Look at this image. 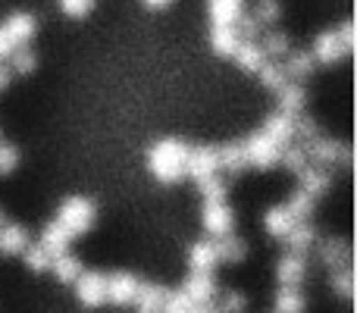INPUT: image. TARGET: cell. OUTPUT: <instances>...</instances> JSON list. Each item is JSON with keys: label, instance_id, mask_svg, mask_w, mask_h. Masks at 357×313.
<instances>
[{"label": "cell", "instance_id": "cell-1", "mask_svg": "<svg viewBox=\"0 0 357 313\" xmlns=\"http://www.w3.org/2000/svg\"><path fill=\"white\" fill-rule=\"evenodd\" d=\"M185 160H188V144L182 138H160V142H154L148 148V169L163 185L182 182Z\"/></svg>", "mask_w": 357, "mask_h": 313}, {"label": "cell", "instance_id": "cell-2", "mask_svg": "<svg viewBox=\"0 0 357 313\" xmlns=\"http://www.w3.org/2000/svg\"><path fill=\"white\" fill-rule=\"evenodd\" d=\"M94 220H98V207H94L88 197H66V201L60 204V210H56L54 222L66 229L69 238H75V235L91 232Z\"/></svg>", "mask_w": 357, "mask_h": 313}, {"label": "cell", "instance_id": "cell-3", "mask_svg": "<svg viewBox=\"0 0 357 313\" xmlns=\"http://www.w3.org/2000/svg\"><path fill=\"white\" fill-rule=\"evenodd\" d=\"M304 154H307V163L320 166V169H329L335 163H342V166L351 163V148L345 142H335V138H326V135L304 144Z\"/></svg>", "mask_w": 357, "mask_h": 313}, {"label": "cell", "instance_id": "cell-4", "mask_svg": "<svg viewBox=\"0 0 357 313\" xmlns=\"http://www.w3.org/2000/svg\"><path fill=\"white\" fill-rule=\"evenodd\" d=\"M241 151H245L248 169H273V166H279V154H282V148L273 144L264 132H251V135L241 142Z\"/></svg>", "mask_w": 357, "mask_h": 313}, {"label": "cell", "instance_id": "cell-5", "mask_svg": "<svg viewBox=\"0 0 357 313\" xmlns=\"http://www.w3.org/2000/svg\"><path fill=\"white\" fill-rule=\"evenodd\" d=\"M73 289H75V301H79L82 307L94 310V307H104V304H107V276H104V273L85 270L73 282Z\"/></svg>", "mask_w": 357, "mask_h": 313}, {"label": "cell", "instance_id": "cell-6", "mask_svg": "<svg viewBox=\"0 0 357 313\" xmlns=\"http://www.w3.org/2000/svg\"><path fill=\"white\" fill-rule=\"evenodd\" d=\"M185 176L195 178L197 185L207 182L210 176H220V160H216V148H210V144H197V148H188V160H185Z\"/></svg>", "mask_w": 357, "mask_h": 313}, {"label": "cell", "instance_id": "cell-7", "mask_svg": "<svg viewBox=\"0 0 357 313\" xmlns=\"http://www.w3.org/2000/svg\"><path fill=\"white\" fill-rule=\"evenodd\" d=\"M201 226H204V232H207V238H222V235H232V229H235L232 207H229V204H204Z\"/></svg>", "mask_w": 357, "mask_h": 313}, {"label": "cell", "instance_id": "cell-8", "mask_svg": "<svg viewBox=\"0 0 357 313\" xmlns=\"http://www.w3.org/2000/svg\"><path fill=\"white\" fill-rule=\"evenodd\" d=\"M182 291L195 307H204V304H213L216 295H220V285H216L213 273H191L182 282Z\"/></svg>", "mask_w": 357, "mask_h": 313}, {"label": "cell", "instance_id": "cell-9", "mask_svg": "<svg viewBox=\"0 0 357 313\" xmlns=\"http://www.w3.org/2000/svg\"><path fill=\"white\" fill-rule=\"evenodd\" d=\"M307 54L314 56V63H323V66H335L339 60H345V56H348V50H345V44L339 41L335 29H329V31H320V35L314 38V47H310Z\"/></svg>", "mask_w": 357, "mask_h": 313}, {"label": "cell", "instance_id": "cell-10", "mask_svg": "<svg viewBox=\"0 0 357 313\" xmlns=\"http://www.w3.org/2000/svg\"><path fill=\"white\" fill-rule=\"evenodd\" d=\"M0 29L6 31V38H10L13 47H29V41L35 38L38 25H35V16H31V13L16 10V13H10V16L3 19V25H0Z\"/></svg>", "mask_w": 357, "mask_h": 313}, {"label": "cell", "instance_id": "cell-11", "mask_svg": "<svg viewBox=\"0 0 357 313\" xmlns=\"http://www.w3.org/2000/svg\"><path fill=\"white\" fill-rule=\"evenodd\" d=\"M135 291H138V276H132V273L119 270L107 276V301L116 304V307H129L135 301Z\"/></svg>", "mask_w": 357, "mask_h": 313}, {"label": "cell", "instance_id": "cell-12", "mask_svg": "<svg viewBox=\"0 0 357 313\" xmlns=\"http://www.w3.org/2000/svg\"><path fill=\"white\" fill-rule=\"evenodd\" d=\"M276 279H279V285H298L301 289V282L307 279V257L285 251L276 260Z\"/></svg>", "mask_w": 357, "mask_h": 313}, {"label": "cell", "instance_id": "cell-13", "mask_svg": "<svg viewBox=\"0 0 357 313\" xmlns=\"http://www.w3.org/2000/svg\"><path fill=\"white\" fill-rule=\"evenodd\" d=\"M29 245H31V235L25 226H19V222H3V226H0V254H6V257H22Z\"/></svg>", "mask_w": 357, "mask_h": 313}, {"label": "cell", "instance_id": "cell-14", "mask_svg": "<svg viewBox=\"0 0 357 313\" xmlns=\"http://www.w3.org/2000/svg\"><path fill=\"white\" fill-rule=\"evenodd\" d=\"M317 254H320L323 266H329V273L333 270H342V266H348V260H351V251H348V241L345 238H323L317 241Z\"/></svg>", "mask_w": 357, "mask_h": 313}, {"label": "cell", "instance_id": "cell-15", "mask_svg": "<svg viewBox=\"0 0 357 313\" xmlns=\"http://www.w3.org/2000/svg\"><path fill=\"white\" fill-rule=\"evenodd\" d=\"M276 104H279V113L295 119V116H301L304 107H307V91H304V85L285 82V85L276 91Z\"/></svg>", "mask_w": 357, "mask_h": 313}, {"label": "cell", "instance_id": "cell-16", "mask_svg": "<svg viewBox=\"0 0 357 313\" xmlns=\"http://www.w3.org/2000/svg\"><path fill=\"white\" fill-rule=\"evenodd\" d=\"M260 132H264L273 144L285 148V144L295 142V119L276 110V113H270V116H266V123H264V129H260Z\"/></svg>", "mask_w": 357, "mask_h": 313}, {"label": "cell", "instance_id": "cell-17", "mask_svg": "<svg viewBox=\"0 0 357 313\" xmlns=\"http://www.w3.org/2000/svg\"><path fill=\"white\" fill-rule=\"evenodd\" d=\"M314 56L307 50H289V56L282 60V69H285V79L295 82V85H304V82L314 75Z\"/></svg>", "mask_w": 357, "mask_h": 313}, {"label": "cell", "instance_id": "cell-18", "mask_svg": "<svg viewBox=\"0 0 357 313\" xmlns=\"http://www.w3.org/2000/svg\"><path fill=\"white\" fill-rule=\"evenodd\" d=\"M298 182H301V191L304 194H310L317 201V197H323L329 188H333V176H329L326 169H320V166L307 163L301 172H298Z\"/></svg>", "mask_w": 357, "mask_h": 313}, {"label": "cell", "instance_id": "cell-19", "mask_svg": "<svg viewBox=\"0 0 357 313\" xmlns=\"http://www.w3.org/2000/svg\"><path fill=\"white\" fill-rule=\"evenodd\" d=\"M317 226L314 222H295L291 226V232L285 235V245H289V254H301V257H307V251H314L317 247Z\"/></svg>", "mask_w": 357, "mask_h": 313}, {"label": "cell", "instance_id": "cell-20", "mask_svg": "<svg viewBox=\"0 0 357 313\" xmlns=\"http://www.w3.org/2000/svg\"><path fill=\"white\" fill-rule=\"evenodd\" d=\"M167 291L169 289H163V285H157V282H138L132 307H135L138 313H160L163 301H167Z\"/></svg>", "mask_w": 357, "mask_h": 313}, {"label": "cell", "instance_id": "cell-21", "mask_svg": "<svg viewBox=\"0 0 357 313\" xmlns=\"http://www.w3.org/2000/svg\"><path fill=\"white\" fill-rule=\"evenodd\" d=\"M38 245L47 251V257H60V254H69V245H73V238H69V232L63 226H56L54 220L47 222V226L41 229V238H38Z\"/></svg>", "mask_w": 357, "mask_h": 313}, {"label": "cell", "instance_id": "cell-22", "mask_svg": "<svg viewBox=\"0 0 357 313\" xmlns=\"http://www.w3.org/2000/svg\"><path fill=\"white\" fill-rule=\"evenodd\" d=\"M213 241V251L220 264H241L248 257V241L238 238V235H222V238H210Z\"/></svg>", "mask_w": 357, "mask_h": 313}, {"label": "cell", "instance_id": "cell-23", "mask_svg": "<svg viewBox=\"0 0 357 313\" xmlns=\"http://www.w3.org/2000/svg\"><path fill=\"white\" fill-rule=\"evenodd\" d=\"M210 25H235L245 13V0H207Z\"/></svg>", "mask_w": 357, "mask_h": 313}, {"label": "cell", "instance_id": "cell-24", "mask_svg": "<svg viewBox=\"0 0 357 313\" xmlns=\"http://www.w3.org/2000/svg\"><path fill=\"white\" fill-rule=\"evenodd\" d=\"M216 264H220V260H216L213 241L210 238H201L188 247V270L191 273H213Z\"/></svg>", "mask_w": 357, "mask_h": 313}, {"label": "cell", "instance_id": "cell-25", "mask_svg": "<svg viewBox=\"0 0 357 313\" xmlns=\"http://www.w3.org/2000/svg\"><path fill=\"white\" fill-rule=\"evenodd\" d=\"M307 298L298 285H279L276 298H273V313H304Z\"/></svg>", "mask_w": 357, "mask_h": 313}, {"label": "cell", "instance_id": "cell-26", "mask_svg": "<svg viewBox=\"0 0 357 313\" xmlns=\"http://www.w3.org/2000/svg\"><path fill=\"white\" fill-rule=\"evenodd\" d=\"M216 160H220V172H229L232 178L248 169L241 142H229V144H222V148H216Z\"/></svg>", "mask_w": 357, "mask_h": 313}, {"label": "cell", "instance_id": "cell-27", "mask_svg": "<svg viewBox=\"0 0 357 313\" xmlns=\"http://www.w3.org/2000/svg\"><path fill=\"white\" fill-rule=\"evenodd\" d=\"M232 60H235V66L245 69V72H257L266 63V56H264V50H260V41H238Z\"/></svg>", "mask_w": 357, "mask_h": 313}, {"label": "cell", "instance_id": "cell-28", "mask_svg": "<svg viewBox=\"0 0 357 313\" xmlns=\"http://www.w3.org/2000/svg\"><path fill=\"white\" fill-rule=\"evenodd\" d=\"M210 47L216 56H232L238 47V31L235 25H210Z\"/></svg>", "mask_w": 357, "mask_h": 313}, {"label": "cell", "instance_id": "cell-29", "mask_svg": "<svg viewBox=\"0 0 357 313\" xmlns=\"http://www.w3.org/2000/svg\"><path fill=\"white\" fill-rule=\"evenodd\" d=\"M291 226H295V220H291V213L285 210V204H276V207H270L264 213V229L273 238H285V235L291 232Z\"/></svg>", "mask_w": 357, "mask_h": 313}, {"label": "cell", "instance_id": "cell-30", "mask_svg": "<svg viewBox=\"0 0 357 313\" xmlns=\"http://www.w3.org/2000/svg\"><path fill=\"white\" fill-rule=\"evenodd\" d=\"M50 273L56 276V282L63 285H73L75 279L85 273V266H82V260L75 257V254H60V257L50 260Z\"/></svg>", "mask_w": 357, "mask_h": 313}, {"label": "cell", "instance_id": "cell-31", "mask_svg": "<svg viewBox=\"0 0 357 313\" xmlns=\"http://www.w3.org/2000/svg\"><path fill=\"white\" fill-rule=\"evenodd\" d=\"M260 50H264L266 60H279V63H282L285 56H289V50H291V41H289V35H285V31L270 29L264 38H260Z\"/></svg>", "mask_w": 357, "mask_h": 313}, {"label": "cell", "instance_id": "cell-32", "mask_svg": "<svg viewBox=\"0 0 357 313\" xmlns=\"http://www.w3.org/2000/svg\"><path fill=\"white\" fill-rule=\"evenodd\" d=\"M314 207H317V201L310 194H304L301 188L291 191V197L285 201V210L291 213V220H295V222H307L310 213H314Z\"/></svg>", "mask_w": 357, "mask_h": 313}, {"label": "cell", "instance_id": "cell-33", "mask_svg": "<svg viewBox=\"0 0 357 313\" xmlns=\"http://www.w3.org/2000/svg\"><path fill=\"white\" fill-rule=\"evenodd\" d=\"M257 79H260V85H264L266 91H273V94H276L279 88L285 85V82H289V79H285V69H282V63H279V60H266L264 66L257 69Z\"/></svg>", "mask_w": 357, "mask_h": 313}, {"label": "cell", "instance_id": "cell-34", "mask_svg": "<svg viewBox=\"0 0 357 313\" xmlns=\"http://www.w3.org/2000/svg\"><path fill=\"white\" fill-rule=\"evenodd\" d=\"M6 66H10L13 75H31L35 66H38V56H35L31 47H16L10 54V60H6Z\"/></svg>", "mask_w": 357, "mask_h": 313}, {"label": "cell", "instance_id": "cell-35", "mask_svg": "<svg viewBox=\"0 0 357 313\" xmlns=\"http://www.w3.org/2000/svg\"><path fill=\"white\" fill-rule=\"evenodd\" d=\"M197 191H201L204 204H226V194H229V182L222 176H210L207 182L197 185Z\"/></svg>", "mask_w": 357, "mask_h": 313}, {"label": "cell", "instance_id": "cell-36", "mask_svg": "<svg viewBox=\"0 0 357 313\" xmlns=\"http://www.w3.org/2000/svg\"><path fill=\"white\" fill-rule=\"evenodd\" d=\"M251 16L257 19L260 29H270V25H276L282 19V6H279V0H257Z\"/></svg>", "mask_w": 357, "mask_h": 313}, {"label": "cell", "instance_id": "cell-37", "mask_svg": "<svg viewBox=\"0 0 357 313\" xmlns=\"http://www.w3.org/2000/svg\"><path fill=\"white\" fill-rule=\"evenodd\" d=\"M220 301L213 304L220 313H245L248 310V295L245 291H238V289H229V291H220Z\"/></svg>", "mask_w": 357, "mask_h": 313}, {"label": "cell", "instance_id": "cell-38", "mask_svg": "<svg viewBox=\"0 0 357 313\" xmlns=\"http://www.w3.org/2000/svg\"><path fill=\"white\" fill-rule=\"evenodd\" d=\"M314 138H320V125H317V119L307 116V113L295 116V142L304 148V144H310Z\"/></svg>", "mask_w": 357, "mask_h": 313}, {"label": "cell", "instance_id": "cell-39", "mask_svg": "<svg viewBox=\"0 0 357 313\" xmlns=\"http://www.w3.org/2000/svg\"><path fill=\"white\" fill-rule=\"evenodd\" d=\"M329 285H333V291L339 298H351L354 295V273L351 266H342V270H333V276H329Z\"/></svg>", "mask_w": 357, "mask_h": 313}, {"label": "cell", "instance_id": "cell-40", "mask_svg": "<svg viewBox=\"0 0 357 313\" xmlns=\"http://www.w3.org/2000/svg\"><path fill=\"white\" fill-rule=\"evenodd\" d=\"M279 163H282L285 169H291V172H301L304 166H307V154H304V148L298 142H291V144H285V148H282Z\"/></svg>", "mask_w": 357, "mask_h": 313}, {"label": "cell", "instance_id": "cell-41", "mask_svg": "<svg viewBox=\"0 0 357 313\" xmlns=\"http://www.w3.org/2000/svg\"><path fill=\"white\" fill-rule=\"evenodd\" d=\"M22 260H25V266H29L31 273H47L50 270V257H47V251H44L41 245H29V247H25Z\"/></svg>", "mask_w": 357, "mask_h": 313}, {"label": "cell", "instance_id": "cell-42", "mask_svg": "<svg viewBox=\"0 0 357 313\" xmlns=\"http://www.w3.org/2000/svg\"><path fill=\"white\" fill-rule=\"evenodd\" d=\"M195 310V304L185 298V291L182 289H176V291H167V301H163V307L160 313H191Z\"/></svg>", "mask_w": 357, "mask_h": 313}, {"label": "cell", "instance_id": "cell-43", "mask_svg": "<svg viewBox=\"0 0 357 313\" xmlns=\"http://www.w3.org/2000/svg\"><path fill=\"white\" fill-rule=\"evenodd\" d=\"M235 31H238V41H257L260 38V25H257V19L254 16H248V13H241L238 16V22H235Z\"/></svg>", "mask_w": 357, "mask_h": 313}, {"label": "cell", "instance_id": "cell-44", "mask_svg": "<svg viewBox=\"0 0 357 313\" xmlns=\"http://www.w3.org/2000/svg\"><path fill=\"white\" fill-rule=\"evenodd\" d=\"M56 3H60L63 16L69 19H85L94 10V0H56Z\"/></svg>", "mask_w": 357, "mask_h": 313}, {"label": "cell", "instance_id": "cell-45", "mask_svg": "<svg viewBox=\"0 0 357 313\" xmlns=\"http://www.w3.org/2000/svg\"><path fill=\"white\" fill-rule=\"evenodd\" d=\"M16 166H19V148H16V144L0 142V172H3V176H10Z\"/></svg>", "mask_w": 357, "mask_h": 313}, {"label": "cell", "instance_id": "cell-46", "mask_svg": "<svg viewBox=\"0 0 357 313\" xmlns=\"http://www.w3.org/2000/svg\"><path fill=\"white\" fill-rule=\"evenodd\" d=\"M335 35H339V41L345 44V50L351 54V50H354V22H351V19H345V22L335 29Z\"/></svg>", "mask_w": 357, "mask_h": 313}, {"label": "cell", "instance_id": "cell-47", "mask_svg": "<svg viewBox=\"0 0 357 313\" xmlns=\"http://www.w3.org/2000/svg\"><path fill=\"white\" fill-rule=\"evenodd\" d=\"M13 50H16V47H13V44H10V38H6V31L0 29V63H6V60H10V54H13Z\"/></svg>", "mask_w": 357, "mask_h": 313}, {"label": "cell", "instance_id": "cell-48", "mask_svg": "<svg viewBox=\"0 0 357 313\" xmlns=\"http://www.w3.org/2000/svg\"><path fill=\"white\" fill-rule=\"evenodd\" d=\"M13 82V72H10V66L6 63H0V91H6V85Z\"/></svg>", "mask_w": 357, "mask_h": 313}, {"label": "cell", "instance_id": "cell-49", "mask_svg": "<svg viewBox=\"0 0 357 313\" xmlns=\"http://www.w3.org/2000/svg\"><path fill=\"white\" fill-rule=\"evenodd\" d=\"M144 6H148V10H167L169 3H173V0H142Z\"/></svg>", "mask_w": 357, "mask_h": 313}, {"label": "cell", "instance_id": "cell-50", "mask_svg": "<svg viewBox=\"0 0 357 313\" xmlns=\"http://www.w3.org/2000/svg\"><path fill=\"white\" fill-rule=\"evenodd\" d=\"M191 313H220V310H216V307H213V304H204V307H195V310H191Z\"/></svg>", "mask_w": 357, "mask_h": 313}, {"label": "cell", "instance_id": "cell-51", "mask_svg": "<svg viewBox=\"0 0 357 313\" xmlns=\"http://www.w3.org/2000/svg\"><path fill=\"white\" fill-rule=\"evenodd\" d=\"M0 226H3V213H0Z\"/></svg>", "mask_w": 357, "mask_h": 313}]
</instances>
